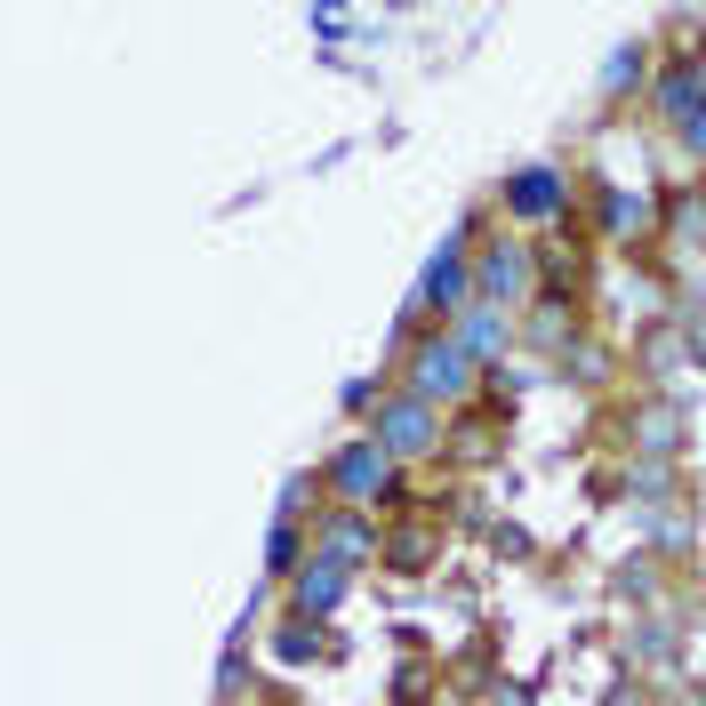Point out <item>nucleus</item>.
Masks as SVG:
<instances>
[{
  "instance_id": "obj_2",
  "label": "nucleus",
  "mask_w": 706,
  "mask_h": 706,
  "mask_svg": "<svg viewBox=\"0 0 706 706\" xmlns=\"http://www.w3.org/2000/svg\"><path fill=\"white\" fill-rule=\"evenodd\" d=\"M386 442H393V450H426V409H393V418H386Z\"/></svg>"
},
{
  "instance_id": "obj_3",
  "label": "nucleus",
  "mask_w": 706,
  "mask_h": 706,
  "mask_svg": "<svg viewBox=\"0 0 706 706\" xmlns=\"http://www.w3.org/2000/svg\"><path fill=\"white\" fill-rule=\"evenodd\" d=\"M466 345H474V353H482V345H497V314H490V305H474V322H466Z\"/></svg>"
},
{
  "instance_id": "obj_1",
  "label": "nucleus",
  "mask_w": 706,
  "mask_h": 706,
  "mask_svg": "<svg viewBox=\"0 0 706 706\" xmlns=\"http://www.w3.org/2000/svg\"><path fill=\"white\" fill-rule=\"evenodd\" d=\"M466 386V345H426L418 353V393H458Z\"/></svg>"
}]
</instances>
